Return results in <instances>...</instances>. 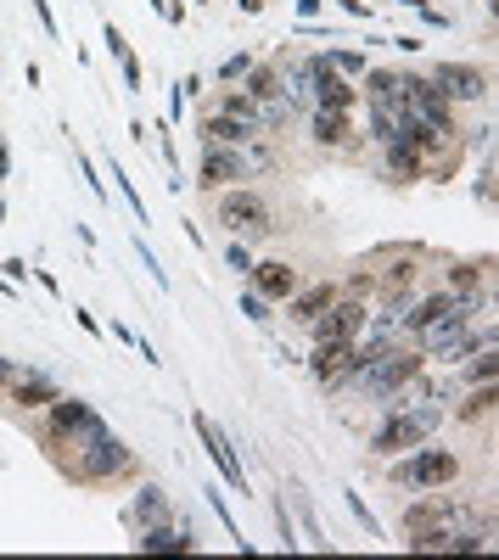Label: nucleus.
<instances>
[{"mask_svg": "<svg viewBox=\"0 0 499 560\" xmlns=\"http://www.w3.org/2000/svg\"><path fill=\"white\" fill-rule=\"evenodd\" d=\"M443 426V409L438 398H421V404H404V409H382L371 432V460H393V454H410V448L432 443V432Z\"/></svg>", "mask_w": 499, "mask_h": 560, "instance_id": "obj_1", "label": "nucleus"}, {"mask_svg": "<svg viewBox=\"0 0 499 560\" xmlns=\"http://www.w3.org/2000/svg\"><path fill=\"white\" fill-rule=\"evenodd\" d=\"M113 426L96 415V409L85 404V398H68V392H57L51 404H45V426H40V443L45 448H85V443H96V437H107Z\"/></svg>", "mask_w": 499, "mask_h": 560, "instance_id": "obj_2", "label": "nucleus"}, {"mask_svg": "<svg viewBox=\"0 0 499 560\" xmlns=\"http://www.w3.org/2000/svg\"><path fill=\"white\" fill-rule=\"evenodd\" d=\"M62 471H68V482H79V488H101V482H118V476L135 471V454L107 432V437H96V443L73 448L68 460H62Z\"/></svg>", "mask_w": 499, "mask_h": 560, "instance_id": "obj_3", "label": "nucleus"}, {"mask_svg": "<svg viewBox=\"0 0 499 560\" xmlns=\"http://www.w3.org/2000/svg\"><path fill=\"white\" fill-rule=\"evenodd\" d=\"M214 224H219V230H230V236H247V241L275 236V213H270V202H264L253 185H225L219 202H214Z\"/></svg>", "mask_w": 499, "mask_h": 560, "instance_id": "obj_4", "label": "nucleus"}, {"mask_svg": "<svg viewBox=\"0 0 499 560\" xmlns=\"http://www.w3.org/2000/svg\"><path fill=\"white\" fill-rule=\"evenodd\" d=\"M460 454H449V448H432V443H421V448H410L399 465H393V488H421V493H438V488H455L460 482Z\"/></svg>", "mask_w": 499, "mask_h": 560, "instance_id": "obj_5", "label": "nucleus"}, {"mask_svg": "<svg viewBox=\"0 0 499 560\" xmlns=\"http://www.w3.org/2000/svg\"><path fill=\"white\" fill-rule=\"evenodd\" d=\"M427 79L449 107H483L488 101V73L471 68V62H432Z\"/></svg>", "mask_w": 499, "mask_h": 560, "instance_id": "obj_6", "label": "nucleus"}, {"mask_svg": "<svg viewBox=\"0 0 499 560\" xmlns=\"http://www.w3.org/2000/svg\"><path fill=\"white\" fill-rule=\"evenodd\" d=\"M365 325H371V303H359V297L337 292V303H331L326 314H314V320H309V336H314V342H359Z\"/></svg>", "mask_w": 499, "mask_h": 560, "instance_id": "obj_7", "label": "nucleus"}, {"mask_svg": "<svg viewBox=\"0 0 499 560\" xmlns=\"http://www.w3.org/2000/svg\"><path fill=\"white\" fill-rule=\"evenodd\" d=\"M236 180H253V168H247V152L242 146H208L202 140V157H197V185L202 191H225Z\"/></svg>", "mask_w": 499, "mask_h": 560, "instance_id": "obj_8", "label": "nucleus"}, {"mask_svg": "<svg viewBox=\"0 0 499 560\" xmlns=\"http://www.w3.org/2000/svg\"><path fill=\"white\" fill-rule=\"evenodd\" d=\"M191 426H197V437H202V448H208V460L219 465V476H225L236 493H247V465H242V454H236V443L225 437V426H219L214 415H191Z\"/></svg>", "mask_w": 499, "mask_h": 560, "instance_id": "obj_9", "label": "nucleus"}, {"mask_svg": "<svg viewBox=\"0 0 499 560\" xmlns=\"http://www.w3.org/2000/svg\"><path fill=\"white\" fill-rule=\"evenodd\" d=\"M421 292V252L415 247H399L376 269V303H404V297Z\"/></svg>", "mask_w": 499, "mask_h": 560, "instance_id": "obj_10", "label": "nucleus"}, {"mask_svg": "<svg viewBox=\"0 0 499 560\" xmlns=\"http://www.w3.org/2000/svg\"><path fill=\"white\" fill-rule=\"evenodd\" d=\"M57 392H62V381L51 376V370H34V364H23V376L0 392V398H6L12 409H23V415H34V409H45Z\"/></svg>", "mask_w": 499, "mask_h": 560, "instance_id": "obj_11", "label": "nucleus"}, {"mask_svg": "<svg viewBox=\"0 0 499 560\" xmlns=\"http://www.w3.org/2000/svg\"><path fill=\"white\" fill-rule=\"evenodd\" d=\"M247 286H253V292L264 297V303H286V297H292V292L303 286V275H298L292 264H286V258H264V264L253 258V269H247Z\"/></svg>", "mask_w": 499, "mask_h": 560, "instance_id": "obj_12", "label": "nucleus"}, {"mask_svg": "<svg viewBox=\"0 0 499 560\" xmlns=\"http://www.w3.org/2000/svg\"><path fill=\"white\" fill-rule=\"evenodd\" d=\"M135 549L141 555H191L197 549V532H191V521H152V527L135 532Z\"/></svg>", "mask_w": 499, "mask_h": 560, "instance_id": "obj_13", "label": "nucleus"}, {"mask_svg": "<svg viewBox=\"0 0 499 560\" xmlns=\"http://www.w3.org/2000/svg\"><path fill=\"white\" fill-rule=\"evenodd\" d=\"M348 370H354V342H314V353H309V376L320 381L326 392L343 387Z\"/></svg>", "mask_w": 499, "mask_h": 560, "instance_id": "obj_14", "label": "nucleus"}, {"mask_svg": "<svg viewBox=\"0 0 499 560\" xmlns=\"http://www.w3.org/2000/svg\"><path fill=\"white\" fill-rule=\"evenodd\" d=\"M320 107V112H354L359 107V90H354V79H343V73H331V68H320L309 79V112Z\"/></svg>", "mask_w": 499, "mask_h": 560, "instance_id": "obj_15", "label": "nucleus"}, {"mask_svg": "<svg viewBox=\"0 0 499 560\" xmlns=\"http://www.w3.org/2000/svg\"><path fill=\"white\" fill-rule=\"evenodd\" d=\"M197 135L208 140V146H247V140L258 135V124H247V118H230V112L208 107V112H197Z\"/></svg>", "mask_w": 499, "mask_h": 560, "instance_id": "obj_16", "label": "nucleus"}, {"mask_svg": "<svg viewBox=\"0 0 499 560\" xmlns=\"http://www.w3.org/2000/svg\"><path fill=\"white\" fill-rule=\"evenodd\" d=\"M309 140L320 152H354V124H348V112H309Z\"/></svg>", "mask_w": 499, "mask_h": 560, "instance_id": "obj_17", "label": "nucleus"}, {"mask_svg": "<svg viewBox=\"0 0 499 560\" xmlns=\"http://www.w3.org/2000/svg\"><path fill=\"white\" fill-rule=\"evenodd\" d=\"M488 280H494V252H483V258H455V264H449V292L455 297H488Z\"/></svg>", "mask_w": 499, "mask_h": 560, "instance_id": "obj_18", "label": "nucleus"}, {"mask_svg": "<svg viewBox=\"0 0 499 560\" xmlns=\"http://www.w3.org/2000/svg\"><path fill=\"white\" fill-rule=\"evenodd\" d=\"M331 303H337V280H303L298 292L286 297V314H292V325H309L314 314H326Z\"/></svg>", "mask_w": 499, "mask_h": 560, "instance_id": "obj_19", "label": "nucleus"}, {"mask_svg": "<svg viewBox=\"0 0 499 560\" xmlns=\"http://www.w3.org/2000/svg\"><path fill=\"white\" fill-rule=\"evenodd\" d=\"M124 521L135 532L152 527V521H169V493L157 488V482H141V488H135V499H129V510H124Z\"/></svg>", "mask_w": 499, "mask_h": 560, "instance_id": "obj_20", "label": "nucleus"}, {"mask_svg": "<svg viewBox=\"0 0 499 560\" xmlns=\"http://www.w3.org/2000/svg\"><path fill=\"white\" fill-rule=\"evenodd\" d=\"M382 168H387V174H393L399 185L427 180V157L415 152V146H404V140H387V146H382Z\"/></svg>", "mask_w": 499, "mask_h": 560, "instance_id": "obj_21", "label": "nucleus"}, {"mask_svg": "<svg viewBox=\"0 0 499 560\" xmlns=\"http://www.w3.org/2000/svg\"><path fill=\"white\" fill-rule=\"evenodd\" d=\"M281 84H286V68L281 62H253V68L242 73V90L253 101H281Z\"/></svg>", "mask_w": 499, "mask_h": 560, "instance_id": "obj_22", "label": "nucleus"}, {"mask_svg": "<svg viewBox=\"0 0 499 560\" xmlns=\"http://www.w3.org/2000/svg\"><path fill=\"white\" fill-rule=\"evenodd\" d=\"M494 404H499L494 381H483V387H466V398H460L455 420H460V426H483V420H494Z\"/></svg>", "mask_w": 499, "mask_h": 560, "instance_id": "obj_23", "label": "nucleus"}, {"mask_svg": "<svg viewBox=\"0 0 499 560\" xmlns=\"http://www.w3.org/2000/svg\"><path fill=\"white\" fill-rule=\"evenodd\" d=\"M460 376H466V387H483V381L499 376V353L494 348H477L471 359H460Z\"/></svg>", "mask_w": 499, "mask_h": 560, "instance_id": "obj_24", "label": "nucleus"}, {"mask_svg": "<svg viewBox=\"0 0 499 560\" xmlns=\"http://www.w3.org/2000/svg\"><path fill=\"white\" fill-rule=\"evenodd\" d=\"M320 68H331V73H343V79H359V73L371 68L359 51H320Z\"/></svg>", "mask_w": 499, "mask_h": 560, "instance_id": "obj_25", "label": "nucleus"}, {"mask_svg": "<svg viewBox=\"0 0 499 560\" xmlns=\"http://www.w3.org/2000/svg\"><path fill=\"white\" fill-rule=\"evenodd\" d=\"M219 112H230V118H247V124H258V101L247 96L242 84H236V90H219Z\"/></svg>", "mask_w": 499, "mask_h": 560, "instance_id": "obj_26", "label": "nucleus"}, {"mask_svg": "<svg viewBox=\"0 0 499 560\" xmlns=\"http://www.w3.org/2000/svg\"><path fill=\"white\" fill-rule=\"evenodd\" d=\"M343 499H348V510H354V521H359V527L371 532V538H382V521L371 516V504L359 499V493H343Z\"/></svg>", "mask_w": 499, "mask_h": 560, "instance_id": "obj_27", "label": "nucleus"}, {"mask_svg": "<svg viewBox=\"0 0 499 560\" xmlns=\"http://www.w3.org/2000/svg\"><path fill=\"white\" fill-rule=\"evenodd\" d=\"M107 168H113V180H118V191H124L129 213H135V224H146V202H141V196H135V185L124 180V168H118V163H107Z\"/></svg>", "mask_w": 499, "mask_h": 560, "instance_id": "obj_28", "label": "nucleus"}, {"mask_svg": "<svg viewBox=\"0 0 499 560\" xmlns=\"http://www.w3.org/2000/svg\"><path fill=\"white\" fill-rule=\"evenodd\" d=\"M270 308H275V303H264V297H258V292H242V314H247V320H253V325H270V320H275Z\"/></svg>", "mask_w": 499, "mask_h": 560, "instance_id": "obj_29", "label": "nucleus"}, {"mask_svg": "<svg viewBox=\"0 0 499 560\" xmlns=\"http://www.w3.org/2000/svg\"><path fill=\"white\" fill-rule=\"evenodd\" d=\"M247 68H253V56L236 51V56H225V62H219V79H225V84H242V73H247Z\"/></svg>", "mask_w": 499, "mask_h": 560, "instance_id": "obj_30", "label": "nucleus"}, {"mask_svg": "<svg viewBox=\"0 0 499 560\" xmlns=\"http://www.w3.org/2000/svg\"><path fill=\"white\" fill-rule=\"evenodd\" d=\"M225 264L236 269V275H247V269H253V247H242V236H230V247H225Z\"/></svg>", "mask_w": 499, "mask_h": 560, "instance_id": "obj_31", "label": "nucleus"}, {"mask_svg": "<svg viewBox=\"0 0 499 560\" xmlns=\"http://www.w3.org/2000/svg\"><path fill=\"white\" fill-rule=\"evenodd\" d=\"M292 504H298V516H303V532H309L314 544H326V538H320V521H314V510H309V499H303L298 482H292Z\"/></svg>", "mask_w": 499, "mask_h": 560, "instance_id": "obj_32", "label": "nucleus"}, {"mask_svg": "<svg viewBox=\"0 0 499 560\" xmlns=\"http://www.w3.org/2000/svg\"><path fill=\"white\" fill-rule=\"evenodd\" d=\"M34 17H40L45 40H62V28H57V12H51V0H34Z\"/></svg>", "mask_w": 499, "mask_h": 560, "instance_id": "obj_33", "label": "nucleus"}, {"mask_svg": "<svg viewBox=\"0 0 499 560\" xmlns=\"http://www.w3.org/2000/svg\"><path fill=\"white\" fill-rule=\"evenodd\" d=\"M79 168H85V180H90V196H96V202H113V191H107V185L96 180V163H90L85 152H79Z\"/></svg>", "mask_w": 499, "mask_h": 560, "instance_id": "obj_34", "label": "nucleus"}, {"mask_svg": "<svg viewBox=\"0 0 499 560\" xmlns=\"http://www.w3.org/2000/svg\"><path fill=\"white\" fill-rule=\"evenodd\" d=\"M29 275H34V269L23 264V258H6V264H0V280H12V286H23Z\"/></svg>", "mask_w": 499, "mask_h": 560, "instance_id": "obj_35", "label": "nucleus"}, {"mask_svg": "<svg viewBox=\"0 0 499 560\" xmlns=\"http://www.w3.org/2000/svg\"><path fill=\"white\" fill-rule=\"evenodd\" d=\"M415 17H421V23H427V28H449V12H438V6H427V0L415 6Z\"/></svg>", "mask_w": 499, "mask_h": 560, "instance_id": "obj_36", "label": "nucleus"}, {"mask_svg": "<svg viewBox=\"0 0 499 560\" xmlns=\"http://www.w3.org/2000/svg\"><path fill=\"white\" fill-rule=\"evenodd\" d=\"M477 196L494 208V163H483V174H477Z\"/></svg>", "mask_w": 499, "mask_h": 560, "instance_id": "obj_37", "label": "nucleus"}, {"mask_svg": "<svg viewBox=\"0 0 499 560\" xmlns=\"http://www.w3.org/2000/svg\"><path fill=\"white\" fill-rule=\"evenodd\" d=\"M17 376H23V359H0V392L12 387Z\"/></svg>", "mask_w": 499, "mask_h": 560, "instance_id": "obj_38", "label": "nucleus"}, {"mask_svg": "<svg viewBox=\"0 0 499 560\" xmlns=\"http://www.w3.org/2000/svg\"><path fill=\"white\" fill-rule=\"evenodd\" d=\"M73 320L85 325V331H90V336H101V320H96V314H90V308H73Z\"/></svg>", "mask_w": 499, "mask_h": 560, "instance_id": "obj_39", "label": "nucleus"}, {"mask_svg": "<svg viewBox=\"0 0 499 560\" xmlns=\"http://www.w3.org/2000/svg\"><path fill=\"white\" fill-rule=\"evenodd\" d=\"M337 6H343L348 17H359V23H365V17H371V6H365V0H337Z\"/></svg>", "mask_w": 499, "mask_h": 560, "instance_id": "obj_40", "label": "nucleus"}, {"mask_svg": "<svg viewBox=\"0 0 499 560\" xmlns=\"http://www.w3.org/2000/svg\"><path fill=\"white\" fill-rule=\"evenodd\" d=\"M292 6H298L303 23H314V17H320V0H292Z\"/></svg>", "mask_w": 499, "mask_h": 560, "instance_id": "obj_41", "label": "nucleus"}, {"mask_svg": "<svg viewBox=\"0 0 499 560\" xmlns=\"http://www.w3.org/2000/svg\"><path fill=\"white\" fill-rule=\"evenodd\" d=\"M264 6H270V0H236V12H242V17H258Z\"/></svg>", "mask_w": 499, "mask_h": 560, "instance_id": "obj_42", "label": "nucleus"}, {"mask_svg": "<svg viewBox=\"0 0 499 560\" xmlns=\"http://www.w3.org/2000/svg\"><path fill=\"white\" fill-rule=\"evenodd\" d=\"M0 219H6V202H0Z\"/></svg>", "mask_w": 499, "mask_h": 560, "instance_id": "obj_43", "label": "nucleus"}, {"mask_svg": "<svg viewBox=\"0 0 499 560\" xmlns=\"http://www.w3.org/2000/svg\"><path fill=\"white\" fill-rule=\"evenodd\" d=\"M191 6H208V0H191Z\"/></svg>", "mask_w": 499, "mask_h": 560, "instance_id": "obj_44", "label": "nucleus"}, {"mask_svg": "<svg viewBox=\"0 0 499 560\" xmlns=\"http://www.w3.org/2000/svg\"><path fill=\"white\" fill-rule=\"evenodd\" d=\"M0 152H6V140H0Z\"/></svg>", "mask_w": 499, "mask_h": 560, "instance_id": "obj_45", "label": "nucleus"}]
</instances>
